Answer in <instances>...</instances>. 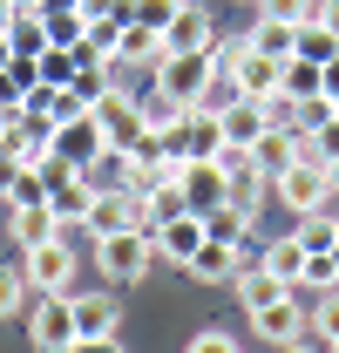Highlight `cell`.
I'll list each match as a JSON object with an SVG mask.
<instances>
[{
  "mask_svg": "<svg viewBox=\"0 0 339 353\" xmlns=\"http://www.w3.org/2000/svg\"><path fill=\"white\" fill-rule=\"evenodd\" d=\"M285 95H292V102H305V95H326V88H319V61H285Z\"/></svg>",
  "mask_w": 339,
  "mask_h": 353,
  "instance_id": "obj_31",
  "label": "cell"
},
{
  "mask_svg": "<svg viewBox=\"0 0 339 353\" xmlns=\"http://www.w3.org/2000/svg\"><path fill=\"white\" fill-rule=\"evenodd\" d=\"M312 21H319V28L339 41V0H319V7H312Z\"/></svg>",
  "mask_w": 339,
  "mask_h": 353,
  "instance_id": "obj_39",
  "label": "cell"
},
{
  "mask_svg": "<svg viewBox=\"0 0 339 353\" xmlns=\"http://www.w3.org/2000/svg\"><path fill=\"white\" fill-rule=\"evenodd\" d=\"M211 41H217L211 14L183 0V7H176V21H170V28H163V48H170V54H204V48H211Z\"/></svg>",
  "mask_w": 339,
  "mask_h": 353,
  "instance_id": "obj_16",
  "label": "cell"
},
{
  "mask_svg": "<svg viewBox=\"0 0 339 353\" xmlns=\"http://www.w3.org/2000/svg\"><path fill=\"white\" fill-rule=\"evenodd\" d=\"M88 238H116V231H150V204L136 190H95L88 204Z\"/></svg>",
  "mask_w": 339,
  "mask_h": 353,
  "instance_id": "obj_4",
  "label": "cell"
},
{
  "mask_svg": "<svg viewBox=\"0 0 339 353\" xmlns=\"http://www.w3.org/2000/svg\"><path fill=\"white\" fill-rule=\"evenodd\" d=\"M217 123H224V150H258V136L271 130V109L251 102V95H231L217 109Z\"/></svg>",
  "mask_w": 339,
  "mask_h": 353,
  "instance_id": "obj_11",
  "label": "cell"
},
{
  "mask_svg": "<svg viewBox=\"0 0 339 353\" xmlns=\"http://www.w3.org/2000/svg\"><path fill=\"white\" fill-rule=\"evenodd\" d=\"M204 238L238 252V245L251 238V211H238V204H217V211H204Z\"/></svg>",
  "mask_w": 339,
  "mask_h": 353,
  "instance_id": "obj_21",
  "label": "cell"
},
{
  "mask_svg": "<svg viewBox=\"0 0 339 353\" xmlns=\"http://www.w3.org/2000/svg\"><path fill=\"white\" fill-rule=\"evenodd\" d=\"M136 102H143V123H150V130H170V123H183V102H170L163 88H150V95H136Z\"/></svg>",
  "mask_w": 339,
  "mask_h": 353,
  "instance_id": "obj_33",
  "label": "cell"
},
{
  "mask_svg": "<svg viewBox=\"0 0 339 353\" xmlns=\"http://www.w3.org/2000/svg\"><path fill=\"white\" fill-rule=\"evenodd\" d=\"M88 204H95V183H88L82 170H68V176H54V183H48V211L61 218V238H68V224L88 218Z\"/></svg>",
  "mask_w": 339,
  "mask_h": 353,
  "instance_id": "obj_15",
  "label": "cell"
},
{
  "mask_svg": "<svg viewBox=\"0 0 339 353\" xmlns=\"http://www.w3.org/2000/svg\"><path fill=\"white\" fill-rule=\"evenodd\" d=\"M183 353H245V347H238V340H231L224 326H204V333H197V340H190Z\"/></svg>",
  "mask_w": 339,
  "mask_h": 353,
  "instance_id": "obj_37",
  "label": "cell"
},
{
  "mask_svg": "<svg viewBox=\"0 0 339 353\" xmlns=\"http://www.w3.org/2000/svg\"><path fill=\"white\" fill-rule=\"evenodd\" d=\"M95 123H102V136H109V150H136L143 136H150V123H143V102L129 95V88H109L102 102H95Z\"/></svg>",
  "mask_w": 339,
  "mask_h": 353,
  "instance_id": "obj_5",
  "label": "cell"
},
{
  "mask_svg": "<svg viewBox=\"0 0 339 353\" xmlns=\"http://www.w3.org/2000/svg\"><path fill=\"white\" fill-rule=\"evenodd\" d=\"M176 190H183V204H190V211H217V204H231V176H224L217 157L183 163V170H176Z\"/></svg>",
  "mask_w": 339,
  "mask_h": 353,
  "instance_id": "obj_10",
  "label": "cell"
},
{
  "mask_svg": "<svg viewBox=\"0 0 339 353\" xmlns=\"http://www.w3.org/2000/svg\"><path fill=\"white\" fill-rule=\"evenodd\" d=\"M258 7H265V21H285V28H305L319 0H258Z\"/></svg>",
  "mask_w": 339,
  "mask_h": 353,
  "instance_id": "obj_36",
  "label": "cell"
},
{
  "mask_svg": "<svg viewBox=\"0 0 339 353\" xmlns=\"http://www.w3.org/2000/svg\"><path fill=\"white\" fill-rule=\"evenodd\" d=\"M305 326H312V333L333 347V340H339V292H319V306L305 312Z\"/></svg>",
  "mask_w": 339,
  "mask_h": 353,
  "instance_id": "obj_34",
  "label": "cell"
},
{
  "mask_svg": "<svg viewBox=\"0 0 339 353\" xmlns=\"http://www.w3.org/2000/svg\"><path fill=\"white\" fill-rule=\"evenodd\" d=\"M176 7H183V0H129V21H143V28H170Z\"/></svg>",
  "mask_w": 339,
  "mask_h": 353,
  "instance_id": "obj_35",
  "label": "cell"
},
{
  "mask_svg": "<svg viewBox=\"0 0 339 353\" xmlns=\"http://www.w3.org/2000/svg\"><path fill=\"white\" fill-rule=\"evenodd\" d=\"M156 259V245H150V231H116V238H95V265L109 272V279H143Z\"/></svg>",
  "mask_w": 339,
  "mask_h": 353,
  "instance_id": "obj_6",
  "label": "cell"
},
{
  "mask_svg": "<svg viewBox=\"0 0 339 353\" xmlns=\"http://www.w3.org/2000/svg\"><path fill=\"white\" fill-rule=\"evenodd\" d=\"M217 163H224V176H231V204L258 218V204H265V190H271V176L258 170V157L251 150H217Z\"/></svg>",
  "mask_w": 339,
  "mask_h": 353,
  "instance_id": "obj_12",
  "label": "cell"
},
{
  "mask_svg": "<svg viewBox=\"0 0 339 353\" xmlns=\"http://www.w3.org/2000/svg\"><path fill=\"white\" fill-rule=\"evenodd\" d=\"M7 41H14V54H41V48H54L41 14H14V21H7Z\"/></svg>",
  "mask_w": 339,
  "mask_h": 353,
  "instance_id": "obj_26",
  "label": "cell"
},
{
  "mask_svg": "<svg viewBox=\"0 0 339 353\" xmlns=\"http://www.w3.org/2000/svg\"><path fill=\"white\" fill-rule=\"evenodd\" d=\"M319 88H326V102H339V54L326 61V68H319Z\"/></svg>",
  "mask_w": 339,
  "mask_h": 353,
  "instance_id": "obj_40",
  "label": "cell"
},
{
  "mask_svg": "<svg viewBox=\"0 0 339 353\" xmlns=\"http://www.w3.org/2000/svg\"><path fill=\"white\" fill-rule=\"evenodd\" d=\"M150 245H156V259H170L176 272L197 259V245H204V211H183V218H170L150 231Z\"/></svg>",
  "mask_w": 339,
  "mask_h": 353,
  "instance_id": "obj_13",
  "label": "cell"
},
{
  "mask_svg": "<svg viewBox=\"0 0 339 353\" xmlns=\"http://www.w3.org/2000/svg\"><path fill=\"white\" fill-rule=\"evenodd\" d=\"M21 272L34 292H68V272H75V245L68 238H48L34 252H21Z\"/></svg>",
  "mask_w": 339,
  "mask_h": 353,
  "instance_id": "obj_9",
  "label": "cell"
},
{
  "mask_svg": "<svg viewBox=\"0 0 339 353\" xmlns=\"http://www.w3.org/2000/svg\"><path fill=\"white\" fill-rule=\"evenodd\" d=\"M333 54H339V41L319 28V21H305V28H298V61H319V68H326Z\"/></svg>",
  "mask_w": 339,
  "mask_h": 353,
  "instance_id": "obj_30",
  "label": "cell"
},
{
  "mask_svg": "<svg viewBox=\"0 0 339 353\" xmlns=\"http://www.w3.org/2000/svg\"><path fill=\"white\" fill-rule=\"evenodd\" d=\"M102 150H109V136H102V123H95V109L68 116V123H54V136H48V157L68 163V170H88Z\"/></svg>",
  "mask_w": 339,
  "mask_h": 353,
  "instance_id": "obj_3",
  "label": "cell"
},
{
  "mask_svg": "<svg viewBox=\"0 0 339 353\" xmlns=\"http://www.w3.org/2000/svg\"><path fill=\"white\" fill-rule=\"evenodd\" d=\"M278 353H326V340L312 347V340H292V347H278Z\"/></svg>",
  "mask_w": 339,
  "mask_h": 353,
  "instance_id": "obj_41",
  "label": "cell"
},
{
  "mask_svg": "<svg viewBox=\"0 0 339 353\" xmlns=\"http://www.w3.org/2000/svg\"><path fill=\"white\" fill-rule=\"evenodd\" d=\"M41 21H48V41H54V48H75L88 34V21L75 14V7H41Z\"/></svg>",
  "mask_w": 339,
  "mask_h": 353,
  "instance_id": "obj_27",
  "label": "cell"
},
{
  "mask_svg": "<svg viewBox=\"0 0 339 353\" xmlns=\"http://www.w3.org/2000/svg\"><path fill=\"white\" fill-rule=\"evenodd\" d=\"M68 312H75V340L116 333V292H68Z\"/></svg>",
  "mask_w": 339,
  "mask_h": 353,
  "instance_id": "obj_18",
  "label": "cell"
},
{
  "mask_svg": "<svg viewBox=\"0 0 339 353\" xmlns=\"http://www.w3.org/2000/svg\"><path fill=\"white\" fill-rule=\"evenodd\" d=\"M183 272H190V279H204V285H224V279H238V252L204 238V245H197V259L183 265Z\"/></svg>",
  "mask_w": 339,
  "mask_h": 353,
  "instance_id": "obj_22",
  "label": "cell"
},
{
  "mask_svg": "<svg viewBox=\"0 0 339 353\" xmlns=\"http://www.w3.org/2000/svg\"><path fill=\"white\" fill-rule=\"evenodd\" d=\"M251 157H258V170H265V176H278V170H292V157H298V136L271 123V130L258 136V150H251Z\"/></svg>",
  "mask_w": 339,
  "mask_h": 353,
  "instance_id": "obj_23",
  "label": "cell"
},
{
  "mask_svg": "<svg viewBox=\"0 0 339 353\" xmlns=\"http://www.w3.org/2000/svg\"><path fill=\"white\" fill-rule=\"evenodd\" d=\"M251 333H258V340H271V347H292V340H305L312 326H305L298 299L285 292V299H271V306H258V312H251Z\"/></svg>",
  "mask_w": 339,
  "mask_h": 353,
  "instance_id": "obj_14",
  "label": "cell"
},
{
  "mask_svg": "<svg viewBox=\"0 0 339 353\" xmlns=\"http://www.w3.org/2000/svg\"><path fill=\"white\" fill-rule=\"evenodd\" d=\"M68 353H129V347H123V340H116V333H102V340H75V347H68Z\"/></svg>",
  "mask_w": 339,
  "mask_h": 353,
  "instance_id": "obj_38",
  "label": "cell"
},
{
  "mask_svg": "<svg viewBox=\"0 0 339 353\" xmlns=\"http://www.w3.org/2000/svg\"><path fill=\"white\" fill-rule=\"evenodd\" d=\"M333 116H339V102H333Z\"/></svg>",
  "mask_w": 339,
  "mask_h": 353,
  "instance_id": "obj_46",
  "label": "cell"
},
{
  "mask_svg": "<svg viewBox=\"0 0 339 353\" xmlns=\"http://www.w3.org/2000/svg\"><path fill=\"white\" fill-rule=\"evenodd\" d=\"M231 285H238V299H245V312H258V306H271V299H285V292H292V285H285L278 272H265V265H245V272H238Z\"/></svg>",
  "mask_w": 339,
  "mask_h": 353,
  "instance_id": "obj_20",
  "label": "cell"
},
{
  "mask_svg": "<svg viewBox=\"0 0 339 353\" xmlns=\"http://www.w3.org/2000/svg\"><path fill=\"white\" fill-rule=\"evenodd\" d=\"M75 68H82L75 48H41V82L48 88H68V82H75Z\"/></svg>",
  "mask_w": 339,
  "mask_h": 353,
  "instance_id": "obj_29",
  "label": "cell"
},
{
  "mask_svg": "<svg viewBox=\"0 0 339 353\" xmlns=\"http://www.w3.org/2000/svg\"><path fill=\"white\" fill-rule=\"evenodd\" d=\"M7 231H14V252H34V245H48V238H61V218H54L48 204H14Z\"/></svg>",
  "mask_w": 339,
  "mask_h": 353,
  "instance_id": "obj_19",
  "label": "cell"
},
{
  "mask_svg": "<svg viewBox=\"0 0 339 353\" xmlns=\"http://www.w3.org/2000/svg\"><path fill=\"white\" fill-rule=\"evenodd\" d=\"M217 82H224V68H217L211 48H204V54H163V61H156V88H163L170 102H183V109H197Z\"/></svg>",
  "mask_w": 339,
  "mask_h": 353,
  "instance_id": "obj_1",
  "label": "cell"
},
{
  "mask_svg": "<svg viewBox=\"0 0 339 353\" xmlns=\"http://www.w3.org/2000/svg\"><path fill=\"white\" fill-rule=\"evenodd\" d=\"M271 197L292 211V218H312L333 204V163H292V170L271 176Z\"/></svg>",
  "mask_w": 339,
  "mask_h": 353,
  "instance_id": "obj_2",
  "label": "cell"
},
{
  "mask_svg": "<svg viewBox=\"0 0 339 353\" xmlns=\"http://www.w3.org/2000/svg\"><path fill=\"white\" fill-rule=\"evenodd\" d=\"M170 48H163V28H143V21H123V34H116V54L109 61H129V68H156Z\"/></svg>",
  "mask_w": 339,
  "mask_h": 353,
  "instance_id": "obj_17",
  "label": "cell"
},
{
  "mask_svg": "<svg viewBox=\"0 0 339 353\" xmlns=\"http://www.w3.org/2000/svg\"><path fill=\"white\" fill-rule=\"evenodd\" d=\"M326 259H333V279H339V245H333V252H326Z\"/></svg>",
  "mask_w": 339,
  "mask_h": 353,
  "instance_id": "obj_43",
  "label": "cell"
},
{
  "mask_svg": "<svg viewBox=\"0 0 339 353\" xmlns=\"http://www.w3.org/2000/svg\"><path fill=\"white\" fill-rule=\"evenodd\" d=\"M224 82H231V95H251V102H271L278 88H285V61H271V54H258V48H245L231 68H224Z\"/></svg>",
  "mask_w": 339,
  "mask_h": 353,
  "instance_id": "obj_8",
  "label": "cell"
},
{
  "mask_svg": "<svg viewBox=\"0 0 339 353\" xmlns=\"http://www.w3.org/2000/svg\"><path fill=\"white\" fill-rule=\"evenodd\" d=\"M333 190H339V163H333Z\"/></svg>",
  "mask_w": 339,
  "mask_h": 353,
  "instance_id": "obj_44",
  "label": "cell"
},
{
  "mask_svg": "<svg viewBox=\"0 0 339 353\" xmlns=\"http://www.w3.org/2000/svg\"><path fill=\"white\" fill-rule=\"evenodd\" d=\"M28 340L41 353H68L75 347V312H68V292H41L34 312H28Z\"/></svg>",
  "mask_w": 339,
  "mask_h": 353,
  "instance_id": "obj_7",
  "label": "cell"
},
{
  "mask_svg": "<svg viewBox=\"0 0 339 353\" xmlns=\"http://www.w3.org/2000/svg\"><path fill=\"white\" fill-rule=\"evenodd\" d=\"M292 238L305 245V259H312V252H333V245H339V218H333V211H312V218H298Z\"/></svg>",
  "mask_w": 339,
  "mask_h": 353,
  "instance_id": "obj_25",
  "label": "cell"
},
{
  "mask_svg": "<svg viewBox=\"0 0 339 353\" xmlns=\"http://www.w3.org/2000/svg\"><path fill=\"white\" fill-rule=\"evenodd\" d=\"M245 41H251L258 54H271V61H292V54H298V28H285V21H265V14H258V28L245 34Z\"/></svg>",
  "mask_w": 339,
  "mask_h": 353,
  "instance_id": "obj_24",
  "label": "cell"
},
{
  "mask_svg": "<svg viewBox=\"0 0 339 353\" xmlns=\"http://www.w3.org/2000/svg\"><path fill=\"white\" fill-rule=\"evenodd\" d=\"M21 306H28V272H14V265L0 259V319H14Z\"/></svg>",
  "mask_w": 339,
  "mask_h": 353,
  "instance_id": "obj_32",
  "label": "cell"
},
{
  "mask_svg": "<svg viewBox=\"0 0 339 353\" xmlns=\"http://www.w3.org/2000/svg\"><path fill=\"white\" fill-rule=\"evenodd\" d=\"M7 61H14V41H7V28H0V68H7Z\"/></svg>",
  "mask_w": 339,
  "mask_h": 353,
  "instance_id": "obj_42",
  "label": "cell"
},
{
  "mask_svg": "<svg viewBox=\"0 0 339 353\" xmlns=\"http://www.w3.org/2000/svg\"><path fill=\"white\" fill-rule=\"evenodd\" d=\"M265 272H278V279H285V285H292L298 272H305V245H298V238H278V245H271V252H265Z\"/></svg>",
  "mask_w": 339,
  "mask_h": 353,
  "instance_id": "obj_28",
  "label": "cell"
},
{
  "mask_svg": "<svg viewBox=\"0 0 339 353\" xmlns=\"http://www.w3.org/2000/svg\"><path fill=\"white\" fill-rule=\"evenodd\" d=\"M326 353H339V340H333V347H326Z\"/></svg>",
  "mask_w": 339,
  "mask_h": 353,
  "instance_id": "obj_45",
  "label": "cell"
}]
</instances>
